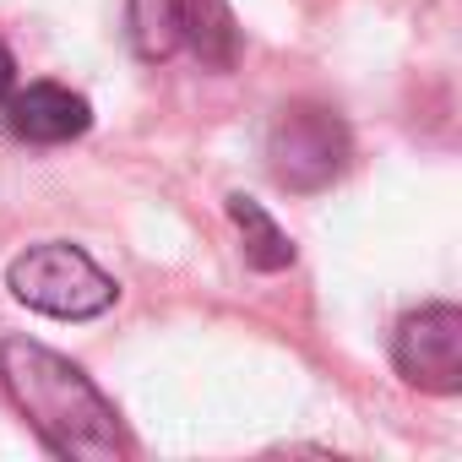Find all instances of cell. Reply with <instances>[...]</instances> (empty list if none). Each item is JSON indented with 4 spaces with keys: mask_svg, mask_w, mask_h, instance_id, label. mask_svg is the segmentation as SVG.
Instances as JSON below:
<instances>
[{
    "mask_svg": "<svg viewBox=\"0 0 462 462\" xmlns=\"http://www.w3.org/2000/svg\"><path fill=\"white\" fill-rule=\"evenodd\" d=\"M0 386L28 419V430L44 440V451L66 462H120L131 451L120 413L93 386V375L33 337L0 343Z\"/></svg>",
    "mask_w": 462,
    "mask_h": 462,
    "instance_id": "obj_1",
    "label": "cell"
},
{
    "mask_svg": "<svg viewBox=\"0 0 462 462\" xmlns=\"http://www.w3.org/2000/svg\"><path fill=\"white\" fill-rule=\"evenodd\" d=\"M6 289H12V300H23L39 316H55V321H93V316L115 310V300H120V283L88 251H77L66 240H44V245H28L23 256H12Z\"/></svg>",
    "mask_w": 462,
    "mask_h": 462,
    "instance_id": "obj_2",
    "label": "cell"
},
{
    "mask_svg": "<svg viewBox=\"0 0 462 462\" xmlns=\"http://www.w3.org/2000/svg\"><path fill=\"white\" fill-rule=\"evenodd\" d=\"M354 158V136L343 125V115L332 104H283L273 131H267V169L283 190L294 196H316L327 190Z\"/></svg>",
    "mask_w": 462,
    "mask_h": 462,
    "instance_id": "obj_3",
    "label": "cell"
},
{
    "mask_svg": "<svg viewBox=\"0 0 462 462\" xmlns=\"http://www.w3.org/2000/svg\"><path fill=\"white\" fill-rule=\"evenodd\" d=\"M392 365L408 386L451 397L462 392V310L457 305H419L392 332Z\"/></svg>",
    "mask_w": 462,
    "mask_h": 462,
    "instance_id": "obj_4",
    "label": "cell"
},
{
    "mask_svg": "<svg viewBox=\"0 0 462 462\" xmlns=\"http://www.w3.org/2000/svg\"><path fill=\"white\" fill-rule=\"evenodd\" d=\"M93 104L60 82H28L23 93H6V131L28 147H66L88 136Z\"/></svg>",
    "mask_w": 462,
    "mask_h": 462,
    "instance_id": "obj_5",
    "label": "cell"
},
{
    "mask_svg": "<svg viewBox=\"0 0 462 462\" xmlns=\"http://www.w3.org/2000/svg\"><path fill=\"white\" fill-rule=\"evenodd\" d=\"M228 217H235L240 240H245V262H251L256 273H283V267H294V240L283 235L278 217H273L256 196L235 190V196H228Z\"/></svg>",
    "mask_w": 462,
    "mask_h": 462,
    "instance_id": "obj_6",
    "label": "cell"
},
{
    "mask_svg": "<svg viewBox=\"0 0 462 462\" xmlns=\"http://www.w3.org/2000/svg\"><path fill=\"white\" fill-rule=\"evenodd\" d=\"M125 33L142 60H169L185 50V0H131Z\"/></svg>",
    "mask_w": 462,
    "mask_h": 462,
    "instance_id": "obj_7",
    "label": "cell"
},
{
    "mask_svg": "<svg viewBox=\"0 0 462 462\" xmlns=\"http://www.w3.org/2000/svg\"><path fill=\"white\" fill-rule=\"evenodd\" d=\"M185 44L196 50L201 66L212 71H228L240 55V33H235V17H228L223 0H185Z\"/></svg>",
    "mask_w": 462,
    "mask_h": 462,
    "instance_id": "obj_8",
    "label": "cell"
},
{
    "mask_svg": "<svg viewBox=\"0 0 462 462\" xmlns=\"http://www.w3.org/2000/svg\"><path fill=\"white\" fill-rule=\"evenodd\" d=\"M12 88H17V55L0 44V104H6V93H12Z\"/></svg>",
    "mask_w": 462,
    "mask_h": 462,
    "instance_id": "obj_9",
    "label": "cell"
}]
</instances>
